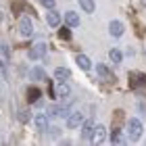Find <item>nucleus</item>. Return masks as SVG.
Instances as JSON below:
<instances>
[{"instance_id": "obj_21", "label": "nucleus", "mask_w": 146, "mask_h": 146, "mask_svg": "<svg viewBox=\"0 0 146 146\" xmlns=\"http://www.w3.org/2000/svg\"><path fill=\"white\" fill-rule=\"evenodd\" d=\"M17 117H19V121H21V123H27L29 119H31V113L27 109H21V111L17 113Z\"/></svg>"}, {"instance_id": "obj_1", "label": "nucleus", "mask_w": 146, "mask_h": 146, "mask_svg": "<svg viewBox=\"0 0 146 146\" xmlns=\"http://www.w3.org/2000/svg\"><path fill=\"white\" fill-rule=\"evenodd\" d=\"M142 131H144L142 121L138 117H131L127 121V136H129V140L131 142H138V140H140V136H142Z\"/></svg>"}, {"instance_id": "obj_25", "label": "nucleus", "mask_w": 146, "mask_h": 146, "mask_svg": "<svg viewBox=\"0 0 146 146\" xmlns=\"http://www.w3.org/2000/svg\"><path fill=\"white\" fill-rule=\"evenodd\" d=\"M46 131H48V136H52V138H58V134H61V129H58V127H50Z\"/></svg>"}, {"instance_id": "obj_13", "label": "nucleus", "mask_w": 146, "mask_h": 146, "mask_svg": "<svg viewBox=\"0 0 146 146\" xmlns=\"http://www.w3.org/2000/svg\"><path fill=\"white\" fill-rule=\"evenodd\" d=\"M65 23H67L69 27H77V25H79V15L75 11H69L67 15H65Z\"/></svg>"}, {"instance_id": "obj_17", "label": "nucleus", "mask_w": 146, "mask_h": 146, "mask_svg": "<svg viewBox=\"0 0 146 146\" xmlns=\"http://www.w3.org/2000/svg\"><path fill=\"white\" fill-rule=\"evenodd\" d=\"M109 56H111L113 63H121V61H123V52L119 50V48H111V50H109Z\"/></svg>"}, {"instance_id": "obj_18", "label": "nucleus", "mask_w": 146, "mask_h": 146, "mask_svg": "<svg viewBox=\"0 0 146 146\" xmlns=\"http://www.w3.org/2000/svg\"><path fill=\"white\" fill-rule=\"evenodd\" d=\"M79 6H82V11H86V13H94V9H96L94 0H79Z\"/></svg>"}, {"instance_id": "obj_6", "label": "nucleus", "mask_w": 146, "mask_h": 146, "mask_svg": "<svg viewBox=\"0 0 146 146\" xmlns=\"http://www.w3.org/2000/svg\"><path fill=\"white\" fill-rule=\"evenodd\" d=\"M19 34H21L23 38H29L31 34H34V25H31V21L27 17H23L21 21H19Z\"/></svg>"}, {"instance_id": "obj_24", "label": "nucleus", "mask_w": 146, "mask_h": 146, "mask_svg": "<svg viewBox=\"0 0 146 146\" xmlns=\"http://www.w3.org/2000/svg\"><path fill=\"white\" fill-rule=\"evenodd\" d=\"M54 2H56V0H40V4H42V6H46V9H54Z\"/></svg>"}, {"instance_id": "obj_2", "label": "nucleus", "mask_w": 146, "mask_h": 146, "mask_svg": "<svg viewBox=\"0 0 146 146\" xmlns=\"http://www.w3.org/2000/svg\"><path fill=\"white\" fill-rule=\"evenodd\" d=\"M94 121L92 119H86V121L82 123V140L84 142H90L92 140V134H94Z\"/></svg>"}, {"instance_id": "obj_7", "label": "nucleus", "mask_w": 146, "mask_h": 146, "mask_svg": "<svg viewBox=\"0 0 146 146\" xmlns=\"http://www.w3.org/2000/svg\"><path fill=\"white\" fill-rule=\"evenodd\" d=\"M50 117H69V107L67 104H52Z\"/></svg>"}, {"instance_id": "obj_4", "label": "nucleus", "mask_w": 146, "mask_h": 146, "mask_svg": "<svg viewBox=\"0 0 146 146\" xmlns=\"http://www.w3.org/2000/svg\"><path fill=\"white\" fill-rule=\"evenodd\" d=\"M46 56V44L44 42H38L31 46V50H29V58H34V61H38V58H44Z\"/></svg>"}, {"instance_id": "obj_15", "label": "nucleus", "mask_w": 146, "mask_h": 146, "mask_svg": "<svg viewBox=\"0 0 146 146\" xmlns=\"http://www.w3.org/2000/svg\"><path fill=\"white\" fill-rule=\"evenodd\" d=\"M54 79H56V82H69V69L56 67L54 69Z\"/></svg>"}, {"instance_id": "obj_14", "label": "nucleus", "mask_w": 146, "mask_h": 146, "mask_svg": "<svg viewBox=\"0 0 146 146\" xmlns=\"http://www.w3.org/2000/svg\"><path fill=\"white\" fill-rule=\"evenodd\" d=\"M96 73H98L100 77H104V79H109V82H113V75H111V71H109V67H107L104 63H98V65H96Z\"/></svg>"}, {"instance_id": "obj_11", "label": "nucleus", "mask_w": 146, "mask_h": 146, "mask_svg": "<svg viewBox=\"0 0 146 146\" xmlns=\"http://www.w3.org/2000/svg\"><path fill=\"white\" fill-rule=\"evenodd\" d=\"M69 94H71L69 84L67 82H58V86H56V96L58 98H69Z\"/></svg>"}, {"instance_id": "obj_22", "label": "nucleus", "mask_w": 146, "mask_h": 146, "mask_svg": "<svg viewBox=\"0 0 146 146\" xmlns=\"http://www.w3.org/2000/svg\"><path fill=\"white\" fill-rule=\"evenodd\" d=\"M111 142H113V144H121V142H123V140H121V129H119V127L113 129V134H111Z\"/></svg>"}, {"instance_id": "obj_8", "label": "nucleus", "mask_w": 146, "mask_h": 146, "mask_svg": "<svg viewBox=\"0 0 146 146\" xmlns=\"http://www.w3.org/2000/svg\"><path fill=\"white\" fill-rule=\"evenodd\" d=\"M123 31H125V27H123L121 21H111V23H109V34H111L113 38H121Z\"/></svg>"}, {"instance_id": "obj_3", "label": "nucleus", "mask_w": 146, "mask_h": 146, "mask_svg": "<svg viewBox=\"0 0 146 146\" xmlns=\"http://www.w3.org/2000/svg\"><path fill=\"white\" fill-rule=\"evenodd\" d=\"M86 121V117L82 115V113H69V117H67V127L69 129H75V127H79V125H82Z\"/></svg>"}, {"instance_id": "obj_26", "label": "nucleus", "mask_w": 146, "mask_h": 146, "mask_svg": "<svg viewBox=\"0 0 146 146\" xmlns=\"http://www.w3.org/2000/svg\"><path fill=\"white\" fill-rule=\"evenodd\" d=\"M142 4H144V6H146V0H142Z\"/></svg>"}, {"instance_id": "obj_23", "label": "nucleus", "mask_w": 146, "mask_h": 146, "mask_svg": "<svg viewBox=\"0 0 146 146\" xmlns=\"http://www.w3.org/2000/svg\"><path fill=\"white\" fill-rule=\"evenodd\" d=\"M58 38H61V40H69L71 38V27H69V25L63 27V29H58Z\"/></svg>"}, {"instance_id": "obj_20", "label": "nucleus", "mask_w": 146, "mask_h": 146, "mask_svg": "<svg viewBox=\"0 0 146 146\" xmlns=\"http://www.w3.org/2000/svg\"><path fill=\"white\" fill-rule=\"evenodd\" d=\"M131 82H134V86H144L146 84V75L144 73H131Z\"/></svg>"}, {"instance_id": "obj_9", "label": "nucleus", "mask_w": 146, "mask_h": 146, "mask_svg": "<svg viewBox=\"0 0 146 146\" xmlns=\"http://www.w3.org/2000/svg\"><path fill=\"white\" fill-rule=\"evenodd\" d=\"M34 123H36V127H38L40 131H46V129H48V115L38 113V115L34 117Z\"/></svg>"}, {"instance_id": "obj_16", "label": "nucleus", "mask_w": 146, "mask_h": 146, "mask_svg": "<svg viewBox=\"0 0 146 146\" xmlns=\"http://www.w3.org/2000/svg\"><path fill=\"white\" fill-rule=\"evenodd\" d=\"M29 75H31V79H34V82H42V79H46V75H44V69H42V67H34Z\"/></svg>"}, {"instance_id": "obj_5", "label": "nucleus", "mask_w": 146, "mask_h": 146, "mask_svg": "<svg viewBox=\"0 0 146 146\" xmlns=\"http://www.w3.org/2000/svg\"><path fill=\"white\" fill-rule=\"evenodd\" d=\"M104 140H107V127H104V125H96L90 142H92V144H102Z\"/></svg>"}, {"instance_id": "obj_19", "label": "nucleus", "mask_w": 146, "mask_h": 146, "mask_svg": "<svg viewBox=\"0 0 146 146\" xmlns=\"http://www.w3.org/2000/svg\"><path fill=\"white\" fill-rule=\"evenodd\" d=\"M40 96H42V92H40L38 88H34V86H31V88L27 90V100H29V102H36Z\"/></svg>"}, {"instance_id": "obj_12", "label": "nucleus", "mask_w": 146, "mask_h": 146, "mask_svg": "<svg viewBox=\"0 0 146 146\" xmlns=\"http://www.w3.org/2000/svg\"><path fill=\"white\" fill-rule=\"evenodd\" d=\"M75 63H77L84 71H90V69H92V61H90V56H86V54H77V56H75Z\"/></svg>"}, {"instance_id": "obj_10", "label": "nucleus", "mask_w": 146, "mask_h": 146, "mask_svg": "<svg viewBox=\"0 0 146 146\" xmlns=\"http://www.w3.org/2000/svg\"><path fill=\"white\" fill-rule=\"evenodd\" d=\"M46 23H48L50 27H58V25H61V15H58L54 9H50V13L46 15Z\"/></svg>"}]
</instances>
